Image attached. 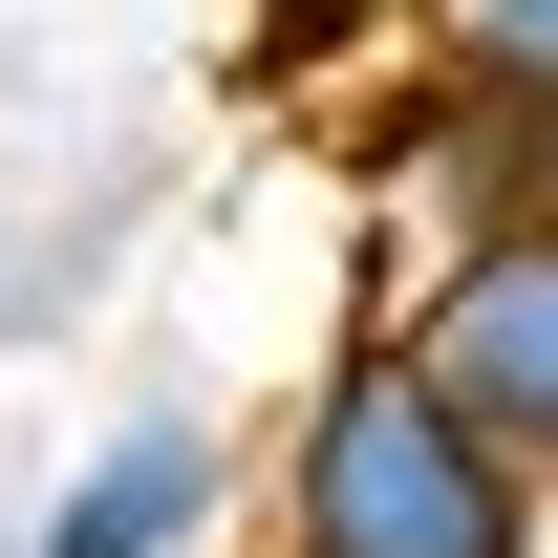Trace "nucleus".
Wrapping results in <instances>:
<instances>
[{"instance_id":"1","label":"nucleus","mask_w":558,"mask_h":558,"mask_svg":"<svg viewBox=\"0 0 558 558\" xmlns=\"http://www.w3.org/2000/svg\"><path fill=\"white\" fill-rule=\"evenodd\" d=\"M258 537L279 558H558V473H515L429 387L409 323H344L301 429H279V473H258Z\"/></svg>"},{"instance_id":"2","label":"nucleus","mask_w":558,"mask_h":558,"mask_svg":"<svg viewBox=\"0 0 558 558\" xmlns=\"http://www.w3.org/2000/svg\"><path fill=\"white\" fill-rule=\"evenodd\" d=\"M409 365L494 429V451H515V473H558V194H537V215H473V236L429 258Z\"/></svg>"},{"instance_id":"3","label":"nucleus","mask_w":558,"mask_h":558,"mask_svg":"<svg viewBox=\"0 0 558 558\" xmlns=\"http://www.w3.org/2000/svg\"><path fill=\"white\" fill-rule=\"evenodd\" d=\"M215 515H236V429H215V409H130L65 494H44L22 558H194Z\"/></svg>"},{"instance_id":"4","label":"nucleus","mask_w":558,"mask_h":558,"mask_svg":"<svg viewBox=\"0 0 558 558\" xmlns=\"http://www.w3.org/2000/svg\"><path fill=\"white\" fill-rule=\"evenodd\" d=\"M409 22H429V65L473 86V108H537L558 130V0H409Z\"/></svg>"},{"instance_id":"5","label":"nucleus","mask_w":558,"mask_h":558,"mask_svg":"<svg viewBox=\"0 0 558 558\" xmlns=\"http://www.w3.org/2000/svg\"><path fill=\"white\" fill-rule=\"evenodd\" d=\"M365 22H387V0H258V44H279V65H323V44H365Z\"/></svg>"}]
</instances>
